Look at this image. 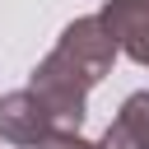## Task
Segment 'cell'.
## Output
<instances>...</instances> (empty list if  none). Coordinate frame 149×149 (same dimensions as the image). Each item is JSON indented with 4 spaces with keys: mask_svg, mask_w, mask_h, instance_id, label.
Instances as JSON below:
<instances>
[{
    "mask_svg": "<svg viewBox=\"0 0 149 149\" xmlns=\"http://www.w3.org/2000/svg\"><path fill=\"white\" fill-rule=\"evenodd\" d=\"M28 88H33V93L42 98V107L51 112L56 135H79L84 112H88V88H93V79H84V74H79V70L51 47V51L37 61Z\"/></svg>",
    "mask_w": 149,
    "mask_h": 149,
    "instance_id": "cell-1",
    "label": "cell"
},
{
    "mask_svg": "<svg viewBox=\"0 0 149 149\" xmlns=\"http://www.w3.org/2000/svg\"><path fill=\"white\" fill-rule=\"evenodd\" d=\"M56 51L84 74V79H107L112 74V61H116V37L107 33V23L98 19V14H88V19H74V23H65L61 28V37H56Z\"/></svg>",
    "mask_w": 149,
    "mask_h": 149,
    "instance_id": "cell-2",
    "label": "cell"
},
{
    "mask_svg": "<svg viewBox=\"0 0 149 149\" xmlns=\"http://www.w3.org/2000/svg\"><path fill=\"white\" fill-rule=\"evenodd\" d=\"M56 126H51V112L42 107V98L33 88H14L0 98V140L14 144V149H37L42 140H51Z\"/></svg>",
    "mask_w": 149,
    "mask_h": 149,
    "instance_id": "cell-3",
    "label": "cell"
},
{
    "mask_svg": "<svg viewBox=\"0 0 149 149\" xmlns=\"http://www.w3.org/2000/svg\"><path fill=\"white\" fill-rule=\"evenodd\" d=\"M98 19L116 37V51L149 70V0H107Z\"/></svg>",
    "mask_w": 149,
    "mask_h": 149,
    "instance_id": "cell-4",
    "label": "cell"
},
{
    "mask_svg": "<svg viewBox=\"0 0 149 149\" xmlns=\"http://www.w3.org/2000/svg\"><path fill=\"white\" fill-rule=\"evenodd\" d=\"M135 149H149V88H140V93H130L126 102H121V112H116V121H112Z\"/></svg>",
    "mask_w": 149,
    "mask_h": 149,
    "instance_id": "cell-5",
    "label": "cell"
},
{
    "mask_svg": "<svg viewBox=\"0 0 149 149\" xmlns=\"http://www.w3.org/2000/svg\"><path fill=\"white\" fill-rule=\"evenodd\" d=\"M37 149H102V144H93V140H84V135H51V140H42Z\"/></svg>",
    "mask_w": 149,
    "mask_h": 149,
    "instance_id": "cell-6",
    "label": "cell"
},
{
    "mask_svg": "<svg viewBox=\"0 0 149 149\" xmlns=\"http://www.w3.org/2000/svg\"><path fill=\"white\" fill-rule=\"evenodd\" d=\"M98 144H102V149H135V144H130V140H126V135H121V130H116V126H107V130H102V140H98Z\"/></svg>",
    "mask_w": 149,
    "mask_h": 149,
    "instance_id": "cell-7",
    "label": "cell"
}]
</instances>
